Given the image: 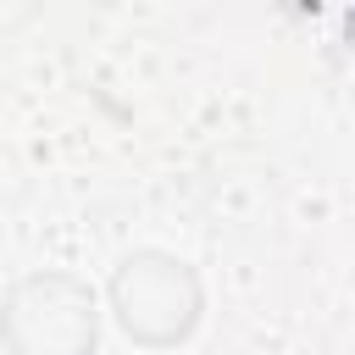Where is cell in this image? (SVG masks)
Returning <instances> with one entry per match:
<instances>
[{"instance_id":"1","label":"cell","mask_w":355,"mask_h":355,"mask_svg":"<svg viewBox=\"0 0 355 355\" xmlns=\"http://www.w3.org/2000/svg\"><path fill=\"white\" fill-rule=\"evenodd\" d=\"M100 300H105V327L150 355L183 349L205 322V277L189 255L166 244L122 250L111 277L100 283Z\"/></svg>"},{"instance_id":"2","label":"cell","mask_w":355,"mask_h":355,"mask_svg":"<svg viewBox=\"0 0 355 355\" xmlns=\"http://www.w3.org/2000/svg\"><path fill=\"white\" fill-rule=\"evenodd\" d=\"M105 300L67 266L22 272L0 300V355H100Z\"/></svg>"}]
</instances>
